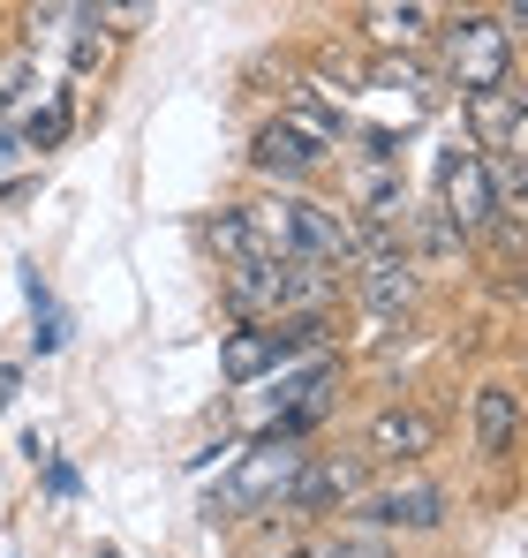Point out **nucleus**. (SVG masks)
<instances>
[{
  "mask_svg": "<svg viewBox=\"0 0 528 558\" xmlns=\"http://www.w3.org/2000/svg\"><path fill=\"white\" fill-rule=\"evenodd\" d=\"M340 272H317V265H295V257H257L242 272H227V310L242 325H295V317H325Z\"/></svg>",
  "mask_w": 528,
  "mask_h": 558,
  "instance_id": "f257e3e1",
  "label": "nucleus"
},
{
  "mask_svg": "<svg viewBox=\"0 0 528 558\" xmlns=\"http://www.w3.org/2000/svg\"><path fill=\"white\" fill-rule=\"evenodd\" d=\"M302 446H257L250 438V453L227 468L212 490H204V513L212 521H250V513H279L287 506V490H295V475H302Z\"/></svg>",
  "mask_w": 528,
  "mask_h": 558,
  "instance_id": "f03ea898",
  "label": "nucleus"
},
{
  "mask_svg": "<svg viewBox=\"0 0 528 558\" xmlns=\"http://www.w3.org/2000/svg\"><path fill=\"white\" fill-rule=\"evenodd\" d=\"M333 144H340V121L333 113H317V106H287L279 121H264L257 136H250V167H257L264 182H310L325 159H333Z\"/></svg>",
  "mask_w": 528,
  "mask_h": 558,
  "instance_id": "7ed1b4c3",
  "label": "nucleus"
},
{
  "mask_svg": "<svg viewBox=\"0 0 528 558\" xmlns=\"http://www.w3.org/2000/svg\"><path fill=\"white\" fill-rule=\"evenodd\" d=\"M445 76L460 84V98H483V92H506L514 84V38L491 8H460L445 23Z\"/></svg>",
  "mask_w": 528,
  "mask_h": 558,
  "instance_id": "20e7f679",
  "label": "nucleus"
},
{
  "mask_svg": "<svg viewBox=\"0 0 528 558\" xmlns=\"http://www.w3.org/2000/svg\"><path fill=\"white\" fill-rule=\"evenodd\" d=\"M317 340H325V317H295V325H242V332H227L219 371H227V385H257L264 371H287L295 355H310Z\"/></svg>",
  "mask_w": 528,
  "mask_h": 558,
  "instance_id": "39448f33",
  "label": "nucleus"
},
{
  "mask_svg": "<svg viewBox=\"0 0 528 558\" xmlns=\"http://www.w3.org/2000/svg\"><path fill=\"white\" fill-rule=\"evenodd\" d=\"M279 219H287V257H295V265H317V272H348L355 265V227L333 204L279 189Z\"/></svg>",
  "mask_w": 528,
  "mask_h": 558,
  "instance_id": "423d86ee",
  "label": "nucleus"
},
{
  "mask_svg": "<svg viewBox=\"0 0 528 558\" xmlns=\"http://www.w3.org/2000/svg\"><path fill=\"white\" fill-rule=\"evenodd\" d=\"M439 211L460 242H483L499 227V189H491V159L483 151H445L439 167Z\"/></svg>",
  "mask_w": 528,
  "mask_h": 558,
  "instance_id": "0eeeda50",
  "label": "nucleus"
},
{
  "mask_svg": "<svg viewBox=\"0 0 528 558\" xmlns=\"http://www.w3.org/2000/svg\"><path fill=\"white\" fill-rule=\"evenodd\" d=\"M355 294L377 310V317H400L416 302V265L400 250V234H355Z\"/></svg>",
  "mask_w": 528,
  "mask_h": 558,
  "instance_id": "6e6552de",
  "label": "nucleus"
},
{
  "mask_svg": "<svg viewBox=\"0 0 528 558\" xmlns=\"http://www.w3.org/2000/svg\"><path fill=\"white\" fill-rule=\"evenodd\" d=\"M370 490V461L362 453H310L295 490H287V513H340Z\"/></svg>",
  "mask_w": 528,
  "mask_h": 558,
  "instance_id": "1a4fd4ad",
  "label": "nucleus"
},
{
  "mask_svg": "<svg viewBox=\"0 0 528 558\" xmlns=\"http://www.w3.org/2000/svg\"><path fill=\"white\" fill-rule=\"evenodd\" d=\"M355 521H362V529H408V536H423V529L445 521V490L423 483V475H400V483H385V490H362V498H355Z\"/></svg>",
  "mask_w": 528,
  "mask_h": 558,
  "instance_id": "9d476101",
  "label": "nucleus"
},
{
  "mask_svg": "<svg viewBox=\"0 0 528 558\" xmlns=\"http://www.w3.org/2000/svg\"><path fill=\"white\" fill-rule=\"evenodd\" d=\"M348 204H355V234H400L408 227V182H400V167H377V159H362L348 167Z\"/></svg>",
  "mask_w": 528,
  "mask_h": 558,
  "instance_id": "9b49d317",
  "label": "nucleus"
},
{
  "mask_svg": "<svg viewBox=\"0 0 528 558\" xmlns=\"http://www.w3.org/2000/svg\"><path fill=\"white\" fill-rule=\"evenodd\" d=\"M439 446V423L423 415V408H377L370 415V430H362V461H385V468H408V461H423Z\"/></svg>",
  "mask_w": 528,
  "mask_h": 558,
  "instance_id": "f8f14e48",
  "label": "nucleus"
},
{
  "mask_svg": "<svg viewBox=\"0 0 528 558\" xmlns=\"http://www.w3.org/2000/svg\"><path fill=\"white\" fill-rule=\"evenodd\" d=\"M528 144V92H483L468 98V151H483V159H499V151H521Z\"/></svg>",
  "mask_w": 528,
  "mask_h": 558,
  "instance_id": "ddd939ff",
  "label": "nucleus"
},
{
  "mask_svg": "<svg viewBox=\"0 0 528 558\" xmlns=\"http://www.w3.org/2000/svg\"><path fill=\"white\" fill-rule=\"evenodd\" d=\"M514 438H521V392L499 385V377L476 385V453H483V461H506Z\"/></svg>",
  "mask_w": 528,
  "mask_h": 558,
  "instance_id": "4468645a",
  "label": "nucleus"
},
{
  "mask_svg": "<svg viewBox=\"0 0 528 558\" xmlns=\"http://www.w3.org/2000/svg\"><path fill=\"white\" fill-rule=\"evenodd\" d=\"M204 242L227 257V272H242V265H257V227H250V204H219L212 219H204Z\"/></svg>",
  "mask_w": 528,
  "mask_h": 558,
  "instance_id": "2eb2a0df",
  "label": "nucleus"
},
{
  "mask_svg": "<svg viewBox=\"0 0 528 558\" xmlns=\"http://www.w3.org/2000/svg\"><path fill=\"white\" fill-rule=\"evenodd\" d=\"M355 23L370 31V46H385V53L400 46V53H408V46H423V38H431V23H439V15H431V8H362Z\"/></svg>",
  "mask_w": 528,
  "mask_h": 558,
  "instance_id": "dca6fc26",
  "label": "nucleus"
},
{
  "mask_svg": "<svg viewBox=\"0 0 528 558\" xmlns=\"http://www.w3.org/2000/svg\"><path fill=\"white\" fill-rule=\"evenodd\" d=\"M38 92H46L38 53H31V46H0V113H15V106L38 113Z\"/></svg>",
  "mask_w": 528,
  "mask_h": 558,
  "instance_id": "f3484780",
  "label": "nucleus"
},
{
  "mask_svg": "<svg viewBox=\"0 0 528 558\" xmlns=\"http://www.w3.org/2000/svg\"><path fill=\"white\" fill-rule=\"evenodd\" d=\"M287 558H393V544H377L370 529H355V536H317V544H302V551Z\"/></svg>",
  "mask_w": 528,
  "mask_h": 558,
  "instance_id": "a211bd4d",
  "label": "nucleus"
},
{
  "mask_svg": "<svg viewBox=\"0 0 528 558\" xmlns=\"http://www.w3.org/2000/svg\"><path fill=\"white\" fill-rule=\"evenodd\" d=\"M69 121H76V113H69V98H46V113H31L23 144H31V151H53V144L69 136Z\"/></svg>",
  "mask_w": 528,
  "mask_h": 558,
  "instance_id": "6ab92c4d",
  "label": "nucleus"
},
{
  "mask_svg": "<svg viewBox=\"0 0 528 558\" xmlns=\"http://www.w3.org/2000/svg\"><path fill=\"white\" fill-rule=\"evenodd\" d=\"M423 250H431V257H453V250H460V234L445 227V211H423Z\"/></svg>",
  "mask_w": 528,
  "mask_h": 558,
  "instance_id": "aec40b11",
  "label": "nucleus"
},
{
  "mask_svg": "<svg viewBox=\"0 0 528 558\" xmlns=\"http://www.w3.org/2000/svg\"><path fill=\"white\" fill-rule=\"evenodd\" d=\"M499 23H506V38H528V0H514V8H506Z\"/></svg>",
  "mask_w": 528,
  "mask_h": 558,
  "instance_id": "412c9836",
  "label": "nucleus"
},
{
  "mask_svg": "<svg viewBox=\"0 0 528 558\" xmlns=\"http://www.w3.org/2000/svg\"><path fill=\"white\" fill-rule=\"evenodd\" d=\"M15 385H23V371H15V363H0V408L15 400Z\"/></svg>",
  "mask_w": 528,
  "mask_h": 558,
  "instance_id": "4be33fe9",
  "label": "nucleus"
},
{
  "mask_svg": "<svg viewBox=\"0 0 528 558\" xmlns=\"http://www.w3.org/2000/svg\"><path fill=\"white\" fill-rule=\"evenodd\" d=\"M521 227H528V204H521Z\"/></svg>",
  "mask_w": 528,
  "mask_h": 558,
  "instance_id": "5701e85b",
  "label": "nucleus"
},
{
  "mask_svg": "<svg viewBox=\"0 0 528 558\" xmlns=\"http://www.w3.org/2000/svg\"><path fill=\"white\" fill-rule=\"evenodd\" d=\"M106 558H113V551H106Z\"/></svg>",
  "mask_w": 528,
  "mask_h": 558,
  "instance_id": "b1692460",
  "label": "nucleus"
},
{
  "mask_svg": "<svg viewBox=\"0 0 528 558\" xmlns=\"http://www.w3.org/2000/svg\"><path fill=\"white\" fill-rule=\"evenodd\" d=\"M521 151H528V144H521Z\"/></svg>",
  "mask_w": 528,
  "mask_h": 558,
  "instance_id": "393cba45",
  "label": "nucleus"
}]
</instances>
